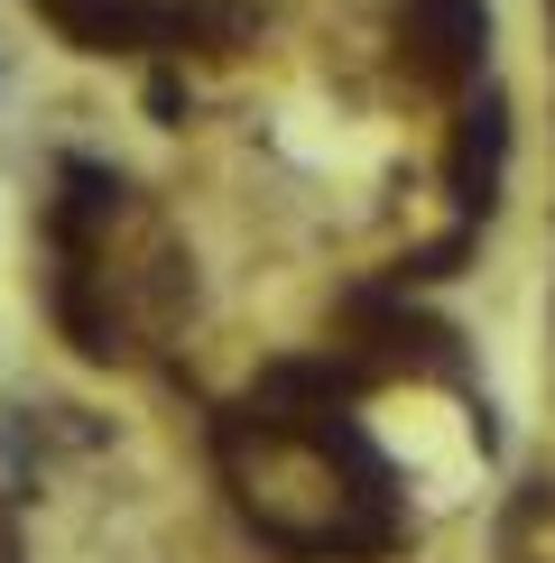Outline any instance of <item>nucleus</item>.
<instances>
[{
  "label": "nucleus",
  "instance_id": "nucleus-3",
  "mask_svg": "<svg viewBox=\"0 0 555 563\" xmlns=\"http://www.w3.org/2000/svg\"><path fill=\"white\" fill-rule=\"evenodd\" d=\"M500 167H509V102H500V84H481L472 111H463V130H454V195L472 203L481 222H491V203H500Z\"/></svg>",
  "mask_w": 555,
  "mask_h": 563
},
{
  "label": "nucleus",
  "instance_id": "nucleus-1",
  "mask_svg": "<svg viewBox=\"0 0 555 563\" xmlns=\"http://www.w3.org/2000/svg\"><path fill=\"white\" fill-rule=\"evenodd\" d=\"M399 46L426 84H472L491 56V10L481 0H399Z\"/></svg>",
  "mask_w": 555,
  "mask_h": 563
},
{
  "label": "nucleus",
  "instance_id": "nucleus-4",
  "mask_svg": "<svg viewBox=\"0 0 555 563\" xmlns=\"http://www.w3.org/2000/svg\"><path fill=\"white\" fill-rule=\"evenodd\" d=\"M56 323H65V342L84 351V361H111L121 351V323L92 305V241H56Z\"/></svg>",
  "mask_w": 555,
  "mask_h": 563
},
{
  "label": "nucleus",
  "instance_id": "nucleus-5",
  "mask_svg": "<svg viewBox=\"0 0 555 563\" xmlns=\"http://www.w3.org/2000/svg\"><path fill=\"white\" fill-rule=\"evenodd\" d=\"M111 213H121V176L92 167V157H65L56 167V241H92Z\"/></svg>",
  "mask_w": 555,
  "mask_h": 563
},
{
  "label": "nucleus",
  "instance_id": "nucleus-2",
  "mask_svg": "<svg viewBox=\"0 0 555 563\" xmlns=\"http://www.w3.org/2000/svg\"><path fill=\"white\" fill-rule=\"evenodd\" d=\"M342 397H352V369H334V361H278V369H260V379L241 388V426L269 434V443H306V426L334 416Z\"/></svg>",
  "mask_w": 555,
  "mask_h": 563
},
{
  "label": "nucleus",
  "instance_id": "nucleus-7",
  "mask_svg": "<svg viewBox=\"0 0 555 563\" xmlns=\"http://www.w3.org/2000/svg\"><path fill=\"white\" fill-rule=\"evenodd\" d=\"M546 19H555V0H546Z\"/></svg>",
  "mask_w": 555,
  "mask_h": 563
},
{
  "label": "nucleus",
  "instance_id": "nucleus-6",
  "mask_svg": "<svg viewBox=\"0 0 555 563\" xmlns=\"http://www.w3.org/2000/svg\"><path fill=\"white\" fill-rule=\"evenodd\" d=\"M463 250H472V241H463V231H454V241L416 250V260H407V277H454V260H463Z\"/></svg>",
  "mask_w": 555,
  "mask_h": 563
}]
</instances>
